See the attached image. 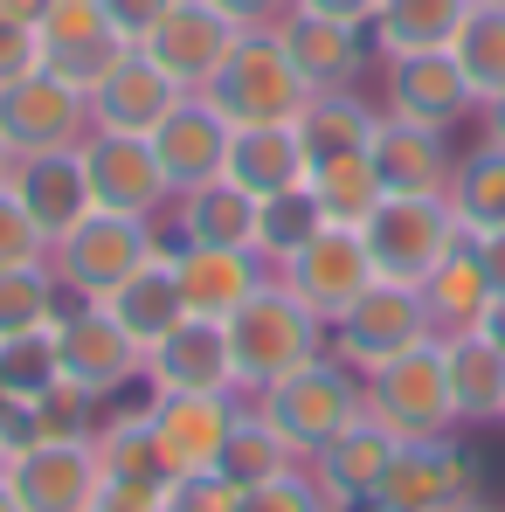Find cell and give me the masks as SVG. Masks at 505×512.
I'll return each instance as SVG.
<instances>
[{
	"label": "cell",
	"mask_w": 505,
	"mask_h": 512,
	"mask_svg": "<svg viewBox=\"0 0 505 512\" xmlns=\"http://www.w3.org/2000/svg\"><path fill=\"white\" fill-rule=\"evenodd\" d=\"M0 464H7V457H0Z\"/></svg>",
	"instance_id": "59"
},
{
	"label": "cell",
	"mask_w": 505,
	"mask_h": 512,
	"mask_svg": "<svg viewBox=\"0 0 505 512\" xmlns=\"http://www.w3.org/2000/svg\"><path fill=\"white\" fill-rule=\"evenodd\" d=\"M28 70H42V35H35L28 21H7V14H0V84L28 77Z\"/></svg>",
	"instance_id": "45"
},
{
	"label": "cell",
	"mask_w": 505,
	"mask_h": 512,
	"mask_svg": "<svg viewBox=\"0 0 505 512\" xmlns=\"http://www.w3.org/2000/svg\"><path fill=\"white\" fill-rule=\"evenodd\" d=\"M305 187L319 194V215L333 222V229H360L374 208H381V173H374V160L367 153H353V160H326V167L305 173Z\"/></svg>",
	"instance_id": "37"
},
{
	"label": "cell",
	"mask_w": 505,
	"mask_h": 512,
	"mask_svg": "<svg viewBox=\"0 0 505 512\" xmlns=\"http://www.w3.org/2000/svg\"><path fill=\"white\" fill-rule=\"evenodd\" d=\"M7 402H14V388H7V381H0V409H7Z\"/></svg>",
	"instance_id": "56"
},
{
	"label": "cell",
	"mask_w": 505,
	"mask_h": 512,
	"mask_svg": "<svg viewBox=\"0 0 505 512\" xmlns=\"http://www.w3.org/2000/svg\"><path fill=\"white\" fill-rule=\"evenodd\" d=\"M395 450H402V436H388L374 416H360V423L339 429L326 450H312L305 471L319 478V492H326V506H333V512H367L374 485H381L388 464H395Z\"/></svg>",
	"instance_id": "20"
},
{
	"label": "cell",
	"mask_w": 505,
	"mask_h": 512,
	"mask_svg": "<svg viewBox=\"0 0 505 512\" xmlns=\"http://www.w3.org/2000/svg\"><path fill=\"white\" fill-rule=\"evenodd\" d=\"M146 395H243L236 360H229V326L187 312L167 340L146 353Z\"/></svg>",
	"instance_id": "14"
},
{
	"label": "cell",
	"mask_w": 505,
	"mask_h": 512,
	"mask_svg": "<svg viewBox=\"0 0 505 512\" xmlns=\"http://www.w3.org/2000/svg\"><path fill=\"white\" fill-rule=\"evenodd\" d=\"M97 7H104V21L118 28V42H132V49H139V42L153 35V21L167 14L173 0H97Z\"/></svg>",
	"instance_id": "46"
},
{
	"label": "cell",
	"mask_w": 505,
	"mask_h": 512,
	"mask_svg": "<svg viewBox=\"0 0 505 512\" xmlns=\"http://www.w3.org/2000/svg\"><path fill=\"white\" fill-rule=\"evenodd\" d=\"M63 312V284L49 263H21V270H0V340L14 333H35Z\"/></svg>",
	"instance_id": "39"
},
{
	"label": "cell",
	"mask_w": 505,
	"mask_h": 512,
	"mask_svg": "<svg viewBox=\"0 0 505 512\" xmlns=\"http://www.w3.org/2000/svg\"><path fill=\"white\" fill-rule=\"evenodd\" d=\"M291 7H305V14H326V21H353V28H367L381 0H291Z\"/></svg>",
	"instance_id": "49"
},
{
	"label": "cell",
	"mask_w": 505,
	"mask_h": 512,
	"mask_svg": "<svg viewBox=\"0 0 505 512\" xmlns=\"http://www.w3.org/2000/svg\"><path fill=\"white\" fill-rule=\"evenodd\" d=\"M367 160H374V173H381L388 194H443L450 173H457L450 132H436V125H409V118H388V111H381V125H374Z\"/></svg>",
	"instance_id": "24"
},
{
	"label": "cell",
	"mask_w": 505,
	"mask_h": 512,
	"mask_svg": "<svg viewBox=\"0 0 505 512\" xmlns=\"http://www.w3.org/2000/svg\"><path fill=\"white\" fill-rule=\"evenodd\" d=\"M0 381H7L21 402H35L42 388H56V381H63V367H56V319H49V326H35V333L0 340Z\"/></svg>",
	"instance_id": "40"
},
{
	"label": "cell",
	"mask_w": 505,
	"mask_h": 512,
	"mask_svg": "<svg viewBox=\"0 0 505 512\" xmlns=\"http://www.w3.org/2000/svg\"><path fill=\"white\" fill-rule=\"evenodd\" d=\"M381 111L450 132V125L478 118V97L450 49H429V56H381Z\"/></svg>",
	"instance_id": "13"
},
{
	"label": "cell",
	"mask_w": 505,
	"mask_h": 512,
	"mask_svg": "<svg viewBox=\"0 0 505 512\" xmlns=\"http://www.w3.org/2000/svg\"><path fill=\"white\" fill-rule=\"evenodd\" d=\"M236 485L215 471V464H194V471H173L167 492H160V512H236Z\"/></svg>",
	"instance_id": "42"
},
{
	"label": "cell",
	"mask_w": 505,
	"mask_h": 512,
	"mask_svg": "<svg viewBox=\"0 0 505 512\" xmlns=\"http://www.w3.org/2000/svg\"><path fill=\"white\" fill-rule=\"evenodd\" d=\"M236 28H277L284 14H291V0H215Z\"/></svg>",
	"instance_id": "48"
},
{
	"label": "cell",
	"mask_w": 505,
	"mask_h": 512,
	"mask_svg": "<svg viewBox=\"0 0 505 512\" xmlns=\"http://www.w3.org/2000/svg\"><path fill=\"white\" fill-rule=\"evenodd\" d=\"M485 499V464L471 443L450 436H422V443H402L388 478L374 485L367 512H457V506H478Z\"/></svg>",
	"instance_id": "6"
},
{
	"label": "cell",
	"mask_w": 505,
	"mask_h": 512,
	"mask_svg": "<svg viewBox=\"0 0 505 512\" xmlns=\"http://www.w3.org/2000/svg\"><path fill=\"white\" fill-rule=\"evenodd\" d=\"M298 464H305V457H298L277 429L263 423V409H256V402H243V409H236V423H229L222 450H215V471H222L236 492L270 485V478H284V471H298Z\"/></svg>",
	"instance_id": "34"
},
{
	"label": "cell",
	"mask_w": 505,
	"mask_h": 512,
	"mask_svg": "<svg viewBox=\"0 0 505 512\" xmlns=\"http://www.w3.org/2000/svg\"><path fill=\"white\" fill-rule=\"evenodd\" d=\"M173 250V277L194 319H229L236 305H250L270 284V263L256 250H208V243H167Z\"/></svg>",
	"instance_id": "23"
},
{
	"label": "cell",
	"mask_w": 505,
	"mask_h": 512,
	"mask_svg": "<svg viewBox=\"0 0 505 512\" xmlns=\"http://www.w3.org/2000/svg\"><path fill=\"white\" fill-rule=\"evenodd\" d=\"M457 236H464V222H457L450 194H381V208L360 222L374 277H388V284H422Z\"/></svg>",
	"instance_id": "5"
},
{
	"label": "cell",
	"mask_w": 505,
	"mask_h": 512,
	"mask_svg": "<svg viewBox=\"0 0 505 512\" xmlns=\"http://www.w3.org/2000/svg\"><path fill=\"white\" fill-rule=\"evenodd\" d=\"M90 132V97L63 84L56 70H28L14 84H0V139L14 160L28 153H70Z\"/></svg>",
	"instance_id": "11"
},
{
	"label": "cell",
	"mask_w": 505,
	"mask_h": 512,
	"mask_svg": "<svg viewBox=\"0 0 505 512\" xmlns=\"http://www.w3.org/2000/svg\"><path fill=\"white\" fill-rule=\"evenodd\" d=\"M256 409H263V423L277 429L298 457H312V450H326L346 423H360L367 416V381L333 360V353H319L312 367H298V374H284V381H270L263 395H250Z\"/></svg>",
	"instance_id": "2"
},
{
	"label": "cell",
	"mask_w": 505,
	"mask_h": 512,
	"mask_svg": "<svg viewBox=\"0 0 505 512\" xmlns=\"http://www.w3.org/2000/svg\"><path fill=\"white\" fill-rule=\"evenodd\" d=\"M146 402H153V423L167 436V450L180 457V471L215 464L222 436H229L236 409H243V395H146Z\"/></svg>",
	"instance_id": "33"
},
{
	"label": "cell",
	"mask_w": 505,
	"mask_h": 512,
	"mask_svg": "<svg viewBox=\"0 0 505 512\" xmlns=\"http://www.w3.org/2000/svg\"><path fill=\"white\" fill-rule=\"evenodd\" d=\"M450 208L464 222V236H485V229H505V146L478 139L471 153H457V173H450Z\"/></svg>",
	"instance_id": "35"
},
{
	"label": "cell",
	"mask_w": 505,
	"mask_h": 512,
	"mask_svg": "<svg viewBox=\"0 0 505 512\" xmlns=\"http://www.w3.org/2000/svg\"><path fill=\"white\" fill-rule=\"evenodd\" d=\"M229 132H236V125H229L201 90H187L167 118H160L153 153H160V167H167L173 194H187V187H201V180H222V167H229Z\"/></svg>",
	"instance_id": "22"
},
{
	"label": "cell",
	"mask_w": 505,
	"mask_h": 512,
	"mask_svg": "<svg viewBox=\"0 0 505 512\" xmlns=\"http://www.w3.org/2000/svg\"><path fill=\"white\" fill-rule=\"evenodd\" d=\"M298 125V146H305V167H326V160H353L374 146V125H381V104L360 97V90H312L305 111L291 118Z\"/></svg>",
	"instance_id": "27"
},
{
	"label": "cell",
	"mask_w": 505,
	"mask_h": 512,
	"mask_svg": "<svg viewBox=\"0 0 505 512\" xmlns=\"http://www.w3.org/2000/svg\"><path fill=\"white\" fill-rule=\"evenodd\" d=\"M180 97H187V90L173 84L146 49H125V56L104 70V84L90 90V125H97V132H139V139H153L160 118H167Z\"/></svg>",
	"instance_id": "21"
},
{
	"label": "cell",
	"mask_w": 505,
	"mask_h": 512,
	"mask_svg": "<svg viewBox=\"0 0 505 512\" xmlns=\"http://www.w3.org/2000/svg\"><path fill=\"white\" fill-rule=\"evenodd\" d=\"M229 180L263 194H284V187H305V146H298V125H236L229 132Z\"/></svg>",
	"instance_id": "31"
},
{
	"label": "cell",
	"mask_w": 505,
	"mask_h": 512,
	"mask_svg": "<svg viewBox=\"0 0 505 512\" xmlns=\"http://www.w3.org/2000/svg\"><path fill=\"white\" fill-rule=\"evenodd\" d=\"M367 381V416L402 436V443H422V436H450L457 429V409H450V381H443V340L409 346L402 360L360 374Z\"/></svg>",
	"instance_id": "9"
},
{
	"label": "cell",
	"mask_w": 505,
	"mask_h": 512,
	"mask_svg": "<svg viewBox=\"0 0 505 512\" xmlns=\"http://www.w3.org/2000/svg\"><path fill=\"white\" fill-rule=\"evenodd\" d=\"M0 512H28L21 499H14V485H7V471H0Z\"/></svg>",
	"instance_id": "54"
},
{
	"label": "cell",
	"mask_w": 505,
	"mask_h": 512,
	"mask_svg": "<svg viewBox=\"0 0 505 512\" xmlns=\"http://www.w3.org/2000/svg\"><path fill=\"white\" fill-rule=\"evenodd\" d=\"M160 250H167V236H160L153 222H139V215H111V208H90L84 222L49 250V270H56L63 298H77V305H104L139 263H153Z\"/></svg>",
	"instance_id": "4"
},
{
	"label": "cell",
	"mask_w": 505,
	"mask_h": 512,
	"mask_svg": "<svg viewBox=\"0 0 505 512\" xmlns=\"http://www.w3.org/2000/svg\"><path fill=\"white\" fill-rule=\"evenodd\" d=\"M42 7H49V0H0V14H7V21H28V28L42 21Z\"/></svg>",
	"instance_id": "53"
},
{
	"label": "cell",
	"mask_w": 505,
	"mask_h": 512,
	"mask_svg": "<svg viewBox=\"0 0 505 512\" xmlns=\"http://www.w3.org/2000/svg\"><path fill=\"white\" fill-rule=\"evenodd\" d=\"M478 125H485V139H492V146H505V90L478 104Z\"/></svg>",
	"instance_id": "52"
},
{
	"label": "cell",
	"mask_w": 505,
	"mask_h": 512,
	"mask_svg": "<svg viewBox=\"0 0 505 512\" xmlns=\"http://www.w3.org/2000/svg\"><path fill=\"white\" fill-rule=\"evenodd\" d=\"M450 56H457V70H464V84H471L478 104L499 97L505 90V0H471Z\"/></svg>",
	"instance_id": "36"
},
{
	"label": "cell",
	"mask_w": 505,
	"mask_h": 512,
	"mask_svg": "<svg viewBox=\"0 0 505 512\" xmlns=\"http://www.w3.org/2000/svg\"><path fill=\"white\" fill-rule=\"evenodd\" d=\"M7 194L21 201V215L35 222V236L56 250L77 222H84L90 208V173L77 160V146L70 153H28V160H14V180H7Z\"/></svg>",
	"instance_id": "18"
},
{
	"label": "cell",
	"mask_w": 505,
	"mask_h": 512,
	"mask_svg": "<svg viewBox=\"0 0 505 512\" xmlns=\"http://www.w3.org/2000/svg\"><path fill=\"white\" fill-rule=\"evenodd\" d=\"M21 263H49V243L35 236V222L21 215V201L0 194V270H21Z\"/></svg>",
	"instance_id": "44"
},
{
	"label": "cell",
	"mask_w": 505,
	"mask_h": 512,
	"mask_svg": "<svg viewBox=\"0 0 505 512\" xmlns=\"http://www.w3.org/2000/svg\"><path fill=\"white\" fill-rule=\"evenodd\" d=\"M499 423H505V409H499Z\"/></svg>",
	"instance_id": "58"
},
{
	"label": "cell",
	"mask_w": 505,
	"mask_h": 512,
	"mask_svg": "<svg viewBox=\"0 0 505 512\" xmlns=\"http://www.w3.org/2000/svg\"><path fill=\"white\" fill-rule=\"evenodd\" d=\"M77 160H84V173H90V201H97V208L139 215V222H160L173 208V180H167V167H160V153H153V139H139V132H97V125H90Z\"/></svg>",
	"instance_id": "10"
},
{
	"label": "cell",
	"mask_w": 505,
	"mask_h": 512,
	"mask_svg": "<svg viewBox=\"0 0 505 512\" xmlns=\"http://www.w3.org/2000/svg\"><path fill=\"white\" fill-rule=\"evenodd\" d=\"M90 450H97V471L104 478H139V485H167L180 471V457L167 450V436L153 423V402H132V409H111L90 429Z\"/></svg>",
	"instance_id": "26"
},
{
	"label": "cell",
	"mask_w": 505,
	"mask_h": 512,
	"mask_svg": "<svg viewBox=\"0 0 505 512\" xmlns=\"http://www.w3.org/2000/svg\"><path fill=\"white\" fill-rule=\"evenodd\" d=\"M173 229L167 243H208V250H256V194L222 180H201L187 194H173Z\"/></svg>",
	"instance_id": "25"
},
{
	"label": "cell",
	"mask_w": 505,
	"mask_h": 512,
	"mask_svg": "<svg viewBox=\"0 0 505 512\" xmlns=\"http://www.w3.org/2000/svg\"><path fill=\"white\" fill-rule=\"evenodd\" d=\"M7 485H14V499L28 512H90L97 506V450L90 443H28V450H14L7 464Z\"/></svg>",
	"instance_id": "17"
},
{
	"label": "cell",
	"mask_w": 505,
	"mask_h": 512,
	"mask_svg": "<svg viewBox=\"0 0 505 512\" xmlns=\"http://www.w3.org/2000/svg\"><path fill=\"white\" fill-rule=\"evenodd\" d=\"M167 485H139V478H97V506L90 512H160Z\"/></svg>",
	"instance_id": "47"
},
{
	"label": "cell",
	"mask_w": 505,
	"mask_h": 512,
	"mask_svg": "<svg viewBox=\"0 0 505 512\" xmlns=\"http://www.w3.org/2000/svg\"><path fill=\"white\" fill-rule=\"evenodd\" d=\"M222 326H229V360H236V388H243V402L263 395L270 381L312 367V360L326 353V319H319L312 305H298L277 277L256 291L250 305H236Z\"/></svg>",
	"instance_id": "1"
},
{
	"label": "cell",
	"mask_w": 505,
	"mask_h": 512,
	"mask_svg": "<svg viewBox=\"0 0 505 512\" xmlns=\"http://www.w3.org/2000/svg\"><path fill=\"white\" fill-rule=\"evenodd\" d=\"M464 14H471V0H381L367 21V42H374V56H429V49L457 42Z\"/></svg>",
	"instance_id": "32"
},
{
	"label": "cell",
	"mask_w": 505,
	"mask_h": 512,
	"mask_svg": "<svg viewBox=\"0 0 505 512\" xmlns=\"http://www.w3.org/2000/svg\"><path fill=\"white\" fill-rule=\"evenodd\" d=\"M457 512H492V506H485V499H478V506H457Z\"/></svg>",
	"instance_id": "57"
},
{
	"label": "cell",
	"mask_w": 505,
	"mask_h": 512,
	"mask_svg": "<svg viewBox=\"0 0 505 512\" xmlns=\"http://www.w3.org/2000/svg\"><path fill=\"white\" fill-rule=\"evenodd\" d=\"M478 256H485V277H492V291H505V229H485V236H471Z\"/></svg>",
	"instance_id": "50"
},
{
	"label": "cell",
	"mask_w": 505,
	"mask_h": 512,
	"mask_svg": "<svg viewBox=\"0 0 505 512\" xmlns=\"http://www.w3.org/2000/svg\"><path fill=\"white\" fill-rule=\"evenodd\" d=\"M422 291V312H429V326H436V340H450V333H471L478 319H485V305H492V277H485V256L471 236H457L450 256L429 270L416 284Z\"/></svg>",
	"instance_id": "28"
},
{
	"label": "cell",
	"mask_w": 505,
	"mask_h": 512,
	"mask_svg": "<svg viewBox=\"0 0 505 512\" xmlns=\"http://www.w3.org/2000/svg\"><path fill=\"white\" fill-rule=\"evenodd\" d=\"M7 180H14V153H7V139H0V194H7Z\"/></svg>",
	"instance_id": "55"
},
{
	"label": "cell",
	"mask_w": 505,
	"mask_h": 512,
	"mask_svg": "<svg viewBox=\"0 0 505 512\" xmlns=\"http://www.w3.org/2000/svg\"><path fill=\"white\" fill-rule=\"evenodd\" d=\"M270 277H277L298 305H312V312L333 326L339 312L374 284V256H367V243H360V229H333V222H326L305 250H291Z\"/></svg>",
	"instance_id": "12"
},
{
	"label": "cell",
	"mask_w": 505,
	"mask_h": 512,
	"mask_svg": "<svg viewBox=\"0 0 505 512\" xmlns=\"http://www.w3.org/2000/svg\"><path fill=\"white\" fill-rule=\"evenodd\" d=\"M422 340H436V326L422 312V291L416 284H388V277H374L333 326H326V353L346 360L353 374H374V367L402 360Z\"/></svg>",
	"instance_id": "7"
},
{
	"label": "cell",
	"mask_w": 505,
	"mask_h": 512,
	"mask_svg": "<svg viewBox=\"0 0 505 512\" xmlns=\"http://www.w3.org/2000/svg\"><path fill=\"white\" fill-rule=\"evenodd\" d=\"M471 333H485V340H492V346L505 353V291H492V305H485V319H478Z\"/></svg>",
	"instance_id": "51"
},
{
	"label": "cell",
	"mask_w": 505,
	"mask_h": 512,
	"mask_svg": "<svg viewBox=\"0 0 505 512\" xmlns=\"http://www.w3.org/2000/svg\"><path fill=\"white\" fill-rule=\"evenodd\" d=\"M277 42H284L291 70L305 77V90H353V84H360V70L374 63L367 28H353V21H326V14H305V7H291V14L277 21Z\"/></svg>",
	"instance_id": "19"
},
{
	"label": "cell",
	"mask_w": 505,
	"mask_h": 512,
	"mask_svg": "<svg viewBox=\"0 0 505 512\" xmlns=\"http://www.w3.org/2000/svg\"><path fill=\"white\" fill-rule=\"evenodd\" d=\"M56 367H63L70 388H84L90 402L146 388V346L132 340L104 305H77V298H63V312H56Z\"/></svg>",
	"instance_id": "8"
},
{
	"label": "cell",
	"mask_w": 505,
	"mask_h": 512,
	"mask_svg": "<svg viewBox=\"0 0 505 512\" xmlns=\"http://www.w3.org/2000/svg\"><path fill=\"white\" fill-rule=\"evenodd\" d=\"M104 312H111L132 340L146 346V353H153V346L187 319V298H180V277H173V250H160L153 263H139V270L104 298Z\"/></svg>",
	"instance_id": "29"
},
{
	"label": "cell",
	"mask_w": 505,
	"mask_h": 512,
	"mask_svg": "<svg viewBox=\"0 0 505 512\" xmlns=\"http://www.w3.org/2000/svg\"><path fill=\"white\" fill-rule=\"evenodd\" d=\"M443 381H450L457 429L499 423V409H505V353L485 340V333H450V340H443Z\"/></svg>",
	"instance_id": "30"
},
{
	"label": "cell",
	"mask_w": 505,
	"mask_h": 512,
	"mask_svg": "<svg viewBox=\"0 0 505 512\" xmlns=\"http://www.w3.org/2000/svg\"><path fill=\"white\" fill-rule=\"evenodd\" d=\"M97 409H104V402H90L84 388H70V381L42 388V395L28 402V416H35V443H42V436H49V443H90Z\"/></svg>",
	"instance_id": "41"
},
{
	"label": "cell",
	"mask_w": 505,
	"mask_h": 512,
	"mask_svg": "<svg viewBox=\"0 0 505 512\" xmlns=\"http://www.w3.org/2000/svg\"><path fill=\"white\" fill-rule=\"evenodd\" d=\"M319 229H326V215H319V194H312V187H284V194H263V201H256V256H263L270 270L291 250H305Z\"/></svg>",
	"instance_id": "38"
},
{
	"label": "cell",
	"mask_w": 505,
	"mask_h": 512,
	"mask_svg": "<svg viewBox=\"0 0 505 512\" xmlns=\"http://www.w3.org/2000/svg\"><path fill=\"white\" fill-rule=\"evenodd\" d=\"M35 35H42V70H56L63 84H77L84 97L104 84V70L132 49V42H118V28L104 21L97 0H49L42 21H35Z\"/></svg>",
	"instance_id": "16"
},
{
	"label": "cell",
	"mask_w": 505,
	"mask_h": 512,
	"mask_svg": "<svg viewBox=\"0 0 505 512\" xmlns=\"http://www.w3.org/2000/svg\"><path fill=\"white\" fill-rule=\"evenodd\" d=\"M236 35H243V28H236L215 0H173L139 49H146L180 90H201L215 70H222V56L236 49Z\"/></svg>",
	"instance_id": "15"
},
{
	"label": "cell",
	"mask_w": 505,
	"mask_h": 512,
	"mask_svg": "<svg viewBox=\"0 0 505 512\" xmlns=\"http://www.w3.org/2000/svg\"><path fill=\"white\" fill-rule=\"evenodd\" d=\"M236 512H333L326 506V492H319V478L298 464V471H284V478H270V485H250Z\"/></svg>",
	"instance_id": "43"
},
{
	"label": "cell",
	"mask_w": 505,
	"mask_h": 512,
	"mask_svg": "<svg viewBox=\"0 0 505 512\" xmlns=\"http://www.w3.org/2000/svg\"><path fill=\"white\" fill-rule=\"evenodd\" d=\"M201 97L229 118V125H291L305 111V77L291 70L277 28H243L236 49L222 56V70L201 84Z\"/></svg>",
	"instance_id": "3"
}]
</instances>
